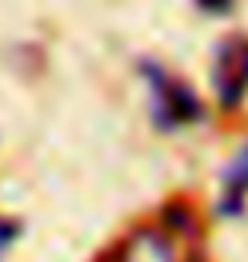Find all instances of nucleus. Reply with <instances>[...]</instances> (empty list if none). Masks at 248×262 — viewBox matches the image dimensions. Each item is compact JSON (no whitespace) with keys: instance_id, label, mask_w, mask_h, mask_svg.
<instances>
[{"instance_id":"obj_1","label":"nucleus","mask_w":248,"mask_h":262,"mask_svg":"<svg viewBox=\"0 0 248 262\" xmlns=\"http://www.w3.org/2000/svg\"><path fill=\"white\" fill-rule=\"evenodd\" d=\"M102 262H191V228L181 222H146L112 245Z\"/></svg>"},{"instance_id":"obj_2","label":"nucleus","mask_w":248,"mask_h":262,"mask_svg":"<svg viewBox=\"0 0 248 262\" xmlns=\"http://www.w3.org/2000/svg\"><path fill=\"white\" fill-rule=\"evenodd\" d=\"M150 85H153V99H156V116L163 126H181L200 116L197 99L191 96V89L181 85L177 78L163 75L160 68H150Z\"/></svg>"},{"instance_id":"obj_3","label":"nucleus","mask_w":248,"mask_h":262,"mask_svg":"<svg viewBox=\"0 0 248 262\" xmlns=\"http://www.w3.org/2000/svg\"><path fill=\"white\" fill-rule=\"evenodd\" d=\"M214 85L224 106L241 102L248 92V41H228L214 65Z\"/></svg>"},{"instance_id":"obj_4","label":"nucleus","mask_w":248,"mask_h":262,"mask_svg":"<svg viewBox=\"0 0 248 262\" xmlns=\"http://www.w3.org/2000/svg\"><path fill=\"white\" fill-rule=\"evenodd\" d=\"M248 194V150L231 164L228 170V184H224V208L228 211H238L241 201H245Z\"/></svg>"},{"instance_id":"obj_5","label":"nucleus","mask_w":248,"mask_h":262,"mask_svg":"<svg viewBox=\"0 0 248 262\" xmlns=\"http://www.w3.org/2000/svg\"><path fill=\"white\" fill-rule=\"evenodd\" d=\"M17 238V225H10V222H4L0 218V259H4V252L10 249V242Z\"/></svg>"},{"instance_id":"obj_6","label":"nucleus","mask_w":248,"mask_h":262,"mask_svg":"<svg viewBox=\"0 0 248 262\" xmlns=\"http://www.w3.org/2000/svg\"><path fill=\"white\" fill-rule=\"evenodd\" d=\"M200 7H208V10H228L231 7V0H197Z\"/></svg>"}]
</instances>
